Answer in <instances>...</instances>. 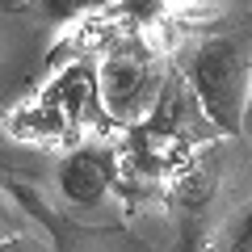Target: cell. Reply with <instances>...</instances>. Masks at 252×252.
Masks as SVG:
<instances>
[{
    "mask_svg": "<svg viewBox=\"0 0 252 252\" xmlns=\"http://www.w3.org/2000/svg\"><path fill=\"white\" fill-rule=\"evenodd\" d=\"M185 80L202 118L223 135H240L244 105L252 93V38L248 34H210L185 59Z\"/></svg>",
    "mask_w": 252,
    "mask_h": 252,
    "instance_id": "6da1fadb",
    "label": "cell"
},
{
    "mask_svg": "<svg viewBox=\"0 0 252 252\" xmlns=\"http://www.w3.org/2000/svg\"><path fill=\"white\" fill-rule=\"evenodd\" d=\"M101 118V93H97V67L84 59L67 63L42 93L21 101L9 114V130L30 143H63V139H80L93 122Z\"/></svg>",
    "mask_w": 252,
    "mask_h": 252,
    "instance_id": "7a4b0ae2",
    "label": "cell"
},
{
    "mask_svg": "<svg viewBox=\"0 0 252 252\" xmlns=\"http://www.w3.org/2000/svg\"><path fill=\"white\" fill-rule=\"evenodd\" d=\"M101 114L118 126H143L164 101V67L147 38L118 34L109 38L97 63Z\"/></svg>",
    "mask_w": 252,
    "mask_h": 252,
    "instance_id": "3957f363",
    "label": "cell"
},
{
    "mask_svg": "<svg viewBox=\"0 0 252 252\" xmlns=\"http://www.w3.org/2000/svg\"><path fill=\"white\" fill-rule=\"evenodd\" d=\"M118 177V160L109 147L97 143H80L59 160L55 168V185H59V198L67 206H97L105 202V193L114 189Z\"/></svg>",
    "mask_w": 252,
    "mask_h": 252,
    "instance_id": "277c9868",
    "label": "cell"
},
{
    "mask_svg": "<svg viewBox=\"0 0 252 252\" xmlns=\"http://www.w3.org/2000/svg\"><path fill=\"white\" fill-rule=\"evenodd\" d=\"M114 4L118 0H34V9L42 13L46 21H55V26H67V21L105 13V9H114Z\"/></svg>",
    "mask_w": 252,
    "mask_h": 252,
    "instance_id": "5b68a950",
    "label": "cell"
},
{
    "mask_svg": "<svg viewBox=\"0 0 252 252\" xmlns=\"http://www.w3.org/2000/svg\"><path fill=\"white\" fill-rule=\"evenodd\" d=\"M0 252H51V248H46L42 235L17 231V235H0Z\"/></svg>",
    "mask_w": 252,
    "mask_h": 252,
    "instance_id": "8992f818",
    "label": "cell"
},
{
    "mask_svg": "<svg viewBox=\"0 0 252 252\" xmlns=\"http://www.w3.org/2000/svg\"><path fill=\"white\" fill-rule=\"evenodd\" d=\"M231 252H252V215L240 219V227H235V240H231Z\"/></svg>",
    "mask_w": 252,
    "mask_h": 252,
    "instance_id": "52a82bcc",
    "label": "cell"
},
{
    "mask_svg": "<svg viewBox=\"0 0 252 252\" xmlns=\"http://www.w3.org/2000/svg\"><path fill=\"white\" fill-rule=\"evenodd\" d=\"M240 135H252V93H248V105H244V126H240Z\"/></svg>",
    "mask_w": 252,
    "mask_h": 252,
    "instance_id": "ba28073f",
    "label": "cell"
},
{
    "mask_svg": "<svg viewBox=\"0 0 252 252\" xmlns=\"http://www.w3.org/2000/svg\"><path fill=\"white\" fill-rule=\"evenodd\" d=\"M4 223H9V202L0 198V231H4Z\"/></svg>",
    "mask_w": 252,
    "mask_h": 252,
    "instance_id": "9c48e42d",
    "label": "cell"
}]
</instances>
